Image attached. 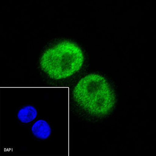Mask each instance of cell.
<instances>
[{
	"label": "cell",
	"mask_w": 156,
	"mask_h": 156,
	"mask_svg": "<svg viewBox=\"0 0 156 156\" xmlns=\"http://www.w3.org/2000/svg\"><path fill=\"white\" fill-rule=\"evenodd\" d=\"M38 115L37 109L33 105H25L19 110L17 114V118L21 122L28 123L34 121Z\"/></svg>",
	"instance_id": "277c9868"
},
{
	"label": "cell",
	"mask_w": 156,
	"mask_h": 156,
	"mask_svg": "<svg viewBox=\"0 0 156 156\" xmlns=\"http://www.w3.org/2000/svg\"><path fill=\"white\" fill-rule=\"evenodd\" d=\"M84 53L73 42L63 41L47 49L41 57V68L55 80L66 79L79 71L84 62Z\"/></svg>",
	"instance_id": "7a4b0ae2"
},
{
	"label": "cell",
	"mask_w": 156,
	"mask_h": 156,
	"mask_svg": "<svg viewBox=\"0 0 156 156\" xmlns=\"http://www.w3.org/2000/svg\"><path fill=\"white\" fill-rule=\"evenodd\" d=\"M32 134L41 140H45L51 136L52 129L48 122L43 119L36 121L31 127Z\"/></svg>",
	"instance_id": "3957f363"
},
{
	"label": "cell",
	"mask_w": 156,
	"mask_h": 156,
	"mask_svg": "<svg viewBox=\"0 0 156 156\" xmlns=\"http://www.w3.org/2000/svg\"><path fill=\"white\" fill-rule=\"evenodd\" d=\"M74 101L84 111L92 116H106L116 104L114 91L106 79L97 74L84 76L73 92Z\"/></svg>",
	"instance_id": "6da1fadb"
}]
</instances>
